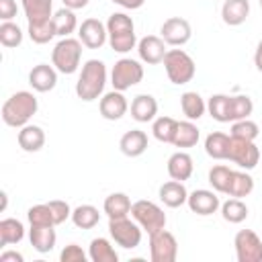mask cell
<instances>
[{
  "label": "cell",
  "mask_w": 262,
  "mask_h": 262,
  "mask_svg": "<svg viewBox=\"0 0 262 262\" xmlns=\"http://www.w3.org/2000/svg\"><path fill=\"white\" fill-rule=\"evenodd\" d=\"M37 111H39L37 96L29 90H18L2 104V121L8 127L20 129L29 125V121L33 119V115H37Z\"/></svg>",
  "instance_id": "cell-1"
},
{
  "label": "cell",
  "mask_w": 262,
  "mask_h": 262,
  "mask_svg": "<svg viewBox=\"0 0 262 262\" xmlns=\"http://www.w3.org/2000/svg\"><path fill=\"white\" fill-rule=\"evenodd\" d=\"M106 84V66L100 59H88L78 76L76 82V94L84 102H92L102 96Z\"/></svg>",
  "instance_id": "cell-2"
},
{
  "label": "cell",
  "mask_w": 262,
  "mask_h": 262,
  "mask_svg": "<svg viewBox=\"0 0 262 262\" xmlns=\"http://www.w3.org/2000/svg\"><path fill=\"white\" fill-rule=\"evenodd\" d=\"M106 33H108V45L117 53H129L137 47L135 37V25L133 18L125 12H113L106 20Z\"/></svg>",
  "instance_id": "cell-3"
},
{
  "label": "cell",
  "mask_w": 262,
  "mask_h": 262,
  "mask_svg": "<svg viewBox=\"0 0 262 262\" xmlns=\"http://www.w3.org/2000/svg\"><path fill=\"white\" fill-rule=\"evenodd\" d=\"M80 59H82V41L74 37H61L51 51L53 68L66 76L74 74L80 68Z\"/></svg>",
  "instance_id": "cell-4"
},
{
  "label": "cell",
  "mask_w": 262,
  "mask_h": 262,
  "mask_svg": "<svg viewBox=\"0 0 262 262\" xmlns=\"http://www.w3.org/2000/svg\"><path fill=\"white\" fill-rule=\"evenodd\" d=\"M162 63H164L168 80L172 84H176V86L188 84L194 78V74H196L194 59L184 49H168V53H166Z\"/></svg>",
  "instance_id": "cell-5"
},
{
  "label": "cell",
  "mask_w": 262,
  "mask_h": 262,
  "mask_svg": "<svg viewBox=\"0 0 262 262\" xmlns=\"http://www.w3.org/2000/svg\"><path fill=\"white\" fill-rule=\"evenodd\" d=\"M131 217L141 225L143 231H147V235L166 227V213L154 201H145V199L135 201L131 205Z\"/></svg>",
  "instance_id": "cell-6"
},
{
  "label": "cell",
  "mask_w": 262,
  "mask_h": 262,
  "mask_svg": "<svg viewBox=\"0 0 262 262\" xmlns=\"http://www.w3.org/2000/svg\"><path fill=\"white\" fill-rule=\"evenodd\" d=\"M143 80V66L137 59L131 57H121L119 61H115L113 70H111V84L115 90H129L131 86L139 84Z\"/></svg>",
  "instance_id": "cell-7"
},
{
  "label": "cell",
  "mask_w": 262,
  "mask_h": 262,
  "mask_svg": "<svg viewBox=\"0 0 262 262\" xmlns=\"http://www.w3.org/2000/svg\"><path fill=\"white\" fill-rule=\"evenodd\" d=\"M108 233L113 242L125 250H133L141 244V225L135 219L121 217V219H108Z\"/></svg>",
  "instance_id": "cell-8"
},
{
  "label": "cell",
  "mask_w": 262,
  "mask_h": 262,
  "mask_svg": "<svg viewBox=\"0 0 262 262\" xmlns=\"http://www.w3.org/2000/svg\"><path fill=\"white\" fill-rule=\"evenodd\" d=\"M233 246L237 262H262V239L254 229H239Z\"/></svg>",
  "instance_id": "cell-9"
},
{
  "label": "cell",
  "mask_w": 262,
  "mask_h": 262,
  "mask_svg": "<svg viewBox=\"0 0 262 262\" xmlns=\"http://www.w3.org/2000/svg\"><path fill=\"white\" fill-rule=\"evenodd\" d=\"M149 258L151 262H174L178 258V242L166 227L149 235Z\"/></svg>",
  "instance_id": "cell-10"
},
{
  "label": "cell",
  "mask_w": 262,
  "mask_h": 262,
  "mask_svg": "<svg viewBox=\"0 0 262 262\" xmlns=\"http://www.w3.org/2000/svg\"><path fill=\"white\" fill-rule=\"evenodd\" d=\"M231 137V135H229ZM227 160L237 164L242 170H254L260 162V149L256 147L254 141H244V139H229V151Z\"/></svg>",
  "instance_id": "cell-11"
},
{
  "label": "cell",
  "mask_w": 262,
  "mask_h": 262,
  "mask_svg": "<svg viewBox=\"0 0 262 262\" xmlns=\"http://www.w3.org/2000/svg\"><path fill=\"white\" fill-rule=\"evenodd\" d=\"M160 37L166 41V45H172V47H182L184 43L190 41L192 37V29H190V23L182 16H170L162 23L160 27Z\"/></svg>",
  "instance_id": "cell-12"
},
{
  "label": "cell",
  "mask_w": 262,
  "mask_h": 262,
  "mask_svg": "<svg viewBox=\"0 0 262 262\" xmlns=\"http://www.w3.org/2000/svg\"><path fill=\"white\" fill-rule=\"evenodd\" d=\"M78 39H80L82 45L88 47V49H100V47L108 41L106 25L100 23L98 18L90 16V18L82 20V25L78 27Z\"/></svg>",
  "instance_id": "cell-13"
},
{
  "label": "cell",
  "mask_w": 262,
  "mask_h": 262,
  "mask_svg": "<svg viewBox=\"0 0 262 262\" xmlns=\"http://www.w3.org/2000/svg\"><path fill=\"white\" fill-rule=\"evenodd\" d=\"M186 205L194 215H201V217L213 215V213H217V209H221V201H219L217 192L207 190V188H196V190L188 192Z\"/></svg>",
  "instance_id": "cell-14"
},
{
  "label": "cell",
  "mask_w": 262,
  "mask_h": 262,
  "mask_svg": "<svg viewBox=\"0 0 262 262\" xmlns=\"http://www.w3.org/2000/svg\"><path fill=\"white\" fill-rule=\"evenodd\" d=\"M137 53H139V59L143 63H149V66H158L164 61L168 49H166V41L158 35H145L137 41Z\"/></svg>",
  "instance_id": "cell-15"
},
{
  "label": "cell",
  "mask_w": 262,
  "mask_h": 262,
  "mask_svg": "<svg viewBox=\"0 0 262 262\" xmlns=\"http://www.w3.org/2000/svg\"><path fill=\"white\" fill-rule=\"evenodd\" d=\"M98 111L102 115V119L106 121H119L127 115L129 111V102L125 98V94L121 90H111L106 94L100 96V102H98Z\"/></svg>",
  "instance_id": "cell-16"
},
{
  "label": "cell",
  "mask_w": 262,
  "mask_h": 262,
  "mask_svg": "<svg viewBox=\"0 0 262 262\" xmlns=\"http://www.w3.org/2000/svg\"><path fill=\"white\" fill-rule=\"evenodd\" d=\"M29 84L35 92H49L57 86V70L53 63H37L29 72Z\"/></svg>",
  "instance_id": "cell-17"
},
{
  "label": "cell",
  "mask_w": 262,
  "mask_h": 262,
  "mask_svg": "<svg viewBox=\"0 0 262 262\" xmlns=\"http://www.w3.org/2000/svg\"><path fill=\"white\" fill-rule=\"evenodd\" d=\"M55 225H31L29 229V239L35 252L39 254H47L55 248L57 242V233L53 229Z\"/></svg>",
  "instance_id": "cell-18"
},
{
  "label": "cell",
  "mask_w": 262,
  "mask_h": 262,
  "mask_svg": "<svg viewBox=\"0 0 262 262\" xmlns=\"http://www.w3.org/2000/svg\"><path fill=\"white\" fill-rule=\"evenodd\" d=\"M166 170H168V176L172 180H188L194 172V164H192V158L190 154L186 151H174L170 158H168V164H166Z\"/></svg>",
  "instance_id": "cell-19"
},
{
  "label": "cell",
  "mask_w": 262,
  "mask_h": 262,
  "mask_svg": "<svg viewBox=\"0 0 262 262\" xmlns=\"http://www.w3.org/2000/svg\"><path fill=\"white\" fill-rule=\"evenodd\" d=\"M119 149L127 158H139L147 149V133L141 129H131L123 133L119 139Z\"/></svg>",
  "instance_id": "cell-20"
},
{
  "label": "cell",
  "mask_w": 262,
  "mask_h": 262,
  "mask_svg": "<svg viewBox=\"0 0 262 262\" xmlns=\"http://www.w3.org/2000/svg\"><path fill=\"white\" fill-rule=\"evenodd\" d=\"M158 196H160V201H162L166 207L178 209V207H182V205L186 203L188 190H186L184 182H180V180H168V182H164V184L160 186Z\"/></svg>",
  "instance_id": "cell-21"
},
{
  "label": "cell",
  "mask_w": 262,
  "mask_h": 262,
  "mask_svg": "<svg viewBox=\"0 0 262 262\" xmlns=\"http://www.w3.org/2000/svg\"><path fill=\"white\" fill-rule=\"evenodd\" d=\"M29 25H41L53 18V0H20Z\"/></svg>",
  "instance_id": "cell-22"
},
{
  "label": "cell",
  "mask_w": 262,
  "mask_h": 262,
  "mask_svg": "<svg viewBox=\"0 0 262 262\" xmlns=\"http://www.w3.org/2000/svg\"><path fill=\"white\" fill-rule=\"evenodd\" d=\"M158 115V100L151 94H137L131 100V117L137 123H149Z\"/></svg>",
  "instance_id": "cell-23"
},
{
  "label": "cell",
  "mask_w": 262,
  "mask_h": 262,
  "mask_svg": "<svg viewBox=\"0 0 262 262\" xmlns=\"http://www.w3.org/2000/svg\"><path fill=\"white\" fill-rule=\"evenodd\" d=\"M16 141L20 145L23 151H29V154H35L39 151L43 145H45V131L39 127V125H25L18 129V135H16Z\"/></svg>",
  "instance_id": "cell-24"
},
{
  "label": "cell",
  "mask_w": 262,
  "mask_h": 262,
  "mask_svg": "<svg viewBox=\"0 0 262 262\" xmlns=\"http://www.w3.org/2000/svg\"><path fill=\"white\" fill-rule=\"evenodd\" d=\"M250 14V2L248 0H225L221 6V18L229 27H239L246 23Z\"/></svg>",
  "instance_id": "cell-25"
},
{
  "label": "cell",
  "mask_w": 262,
  "mask_h": 262,
  "mask_svg": "<svg viewBox=\"0 0 262 262\" xmlns=\"http://www.w3.org/2000/svg\"><path fill=\"white\" fill-rule=\"evenodd\" d=\"M131 205L133 203L125 192H111L102 203V211L108 219H121L131 215Z\"/></svg>",
  "instance_id": "cell-26"
},
{
  "label": "cell",
  "mask_w": 262,
  "mask_h": 262,
  "mask_svg": "<svg viewBox=\"0 0 262 262\" xmlns=\"http://www.w3.org/2000/svg\"><path fill=\"white\" fill-rule=\"evenodd\" d=\"M180 108H182V113H184V117L188 121H199L205 115V111H207V102H205V98L199 92L186 90L180 96Z\"/></svg>",
  "instance_id": "cell-27"
},
{
  "label": "cell",
  "mask_w": 262,
  "mask_h": 262,
  "mask_svg": "<svg viewBox=\"0 0 262 262\" xmlns=\"http://www.w3.org/2000/svg\"><path fill=\"white\" fill-rule=\"evenodd\" d=\"M254 190V178L248 174V170H231V178L227 184V196L233 199H244Z\"/></svg>",
  "instance_id": "cell-28"
},
{
  "label": "cell",
  "mask_w": 262,
  "mask_h": 262,
  "mask_svg": "<svg viewBox=\"0 0 262 262\" xmlns=\"http://www.w3.org/2000/svg\"><path fill=\"white\" fill-rule=\"evenodd\" d=\"M229 135L223 131H211L205 137V151L209 158L213 160H227V151H229Z\"/></svg>",
  "instance_id": "cell-29"
},
{
  "label": "cell",
  "mask_w": 262,
  "mask_h": 262,
  "mask_svg": "<svg viewBox=\"0 0 262 262\" xmlns=\"http://www.w3.org/2000/svg\"><path fill=\"white\" fill-rule=\"evenodd\" d=\"M88 258L92 262H119V254L106 237H94L88 246Z\"/></svg>",
  "instance_id": "cell-30"
},
{
  "label": "cell",
  "mask_w": 262,
  "mask_h": 262,
  "mask_svg": "<svg viewBox=\"0 0 262 262\" xmlns=\"http://www.w3.org/2000/svg\"><path fill=\"white\" fill-rule=\"evenodd\" d=\"M53 27H55V35L57 37H70L80 25L76 18V12L72 8H59L57 12H53Z\"/></svg>",
  "instance_id": "cell-31"
},
{
  "label": "cell",
  "mask_w": 262,
  "mask_h": 262,
  "mask_svg": "<svg viewBox=\"0 0 262 262\" xmlns=\"http://www.w3.org/2000/svg\"><path fill=\"white\" fill-rule=\"evenodd\" d=\"M199 139H201V131L194 125V121H188V119L186 121H178V131H176V137H174L172 145L186 149V147L196 145Z\"/></svg>",
  "instance_id": "cell-32"
},
{
  "label": "cell",
  "mask_w": 262,
  "mask_h": 262,
  "mask_svg": "<svg viewBox=\"0 0 262 262\" xmlns=\"http://www.w3.org/2000/svg\"><path fill=\"white\" fill-rule=\"evenodd\" d=\"M100 221V213L94 205H78L72 211V223L78 229H92Z\"/></svg>",
  "instance_id": "cell-33"
},
{
  "label": "cell",
  "mask_w": 262,
  "mask_h": 262,
  "mask_svg": "<svg viewBox=\"0 0 262 262\" xmlns=\"http://www.w3.org/2000/svg\"><path fill=\"white\" fill-rule=\"evenodd\" d=\"M25 237V225L14 219V217H4L0 221V244L2 246H10V244H18Z\"/></svg>",
  "instance_id": "cell-34"
},
{
  "label": "cell",
  "mask_w": 262,
  "mask_h": 262,
  "mask_svg": "<svg viewBox=\"0 0 262 262\" xmlns=\"http://www.w3.org/2000/svg\"><path fill=\"white\" fill-rule=\"evenodd\" d=\"M176 131H178V121L176 119H172V117H156L154 119L151 133H154V137L158 141H162V143H174Z\"/></svg>",
  "instance_id": "cell-35"
},
{
  "label": "cell",
  "mask_w": 262,
  "mask_h": 262,
  "mask_svg": "<svg viewBox=\"0 0 262 262\" xmlns=\"http://www.w3.org/2000/svg\"><path fill=\"white\" fill-rule=\"evenodd\" d=\"M221 217L227 221V223H233V225H237V223H242V221H246V217H248V205L242 201V199H229V201H225L223 205H221Z\"/></svg>",
  "instance_id": "cell-36"
},
{
  "label": "cell",
  "mask_w": 262,
  "mask_h": 262,
  "mask_svg": "<svg viewBox=\"0 0 262 262\" xmlns=\"http://www.w3.org/2000/svg\"><path fill=\"white\" fill-rule=\"evenodd\" d=\"M209 115L219 123H231L229 119V94H213L207 100Z\"/></svg>",
  "instance_id": "cell-37"
},
{
  "label": "cell",
  "mask_w": 262,
  "mask_h": 262,
  "mask_svg": "<svg viewBox=\"0 0 262 262\" xmlns=\"http://www.w3.org/2000/svg\"><path fill=\"white\" fill-rule=\"evenodd\" d=\"M254 111V102L248 94H235L231 96L229 94V119L231 123L233 121H239V119H248Z\"/></svg>",
  "instance_id": "cell-38"
},
{
  "label": "cell",
  "mask_w": 262,
  "mask_h": 262,
  "mask_svg": "<svg viewBox=\"0 0 262 262\" xmlns=\"http://www.w3.org/2000/svg\"><path fill=\"white\" fill-rule=\"evenodd\" d=\"M0 43L6 49H14L23 43V29L12 20H2L0 25Z\"/></svg>",
  "instance_id": "cell-39"
},
{
  "label": "cell",
  "mask_w": 262,
  "mask_h": 262,
  "mask_svg": "<svg viewBox=\"0 0 262 262\" xmlns=\"http://www.w3.org/2000/svg\"><path fill=\"white\" fill-rule=\"evenodd\" d=\"M231 178V168L225 164H217L209 170V184L213 186L215 192H227V184Z\"/></svg>",
  "instance_id": "cell-40"
},
{
  "label": "cell",
  "mask_w": 262,
  "mask_h": 262,
  "mask_svg": "<svg viewBox=\"0 0 262 262\" xmlns=\"http://www.w3.org/2000/svg\"><path fill=\"white\" fill-rule=\"evenodd\" d=\"M260 133V127L250 121V119H239V121H233L231 123V137L235 139H244V141H254Z\"/></svg>",
  "instance_id": "cell-41"
},
{
  "label": "cell",
  "mask_w": 262,
  "mask_h": 262,
  "mask_svg": "<svg viewBox=\"0 0 262 262\" xmlns=\"http://www.w3.org/2000/svg\"><path fill=\"white\" fill-rule=\"evenodd\" d=\"M27 33H29L31 41L37 43V45H45V43H49L53 37H57V35H55V27H53V18L47 20V23H41V25H29Z\"/></svg>",
  "instance_id": "cell-42"
},
{
  "label": "cell",
  "mask_w": 262,
  "mask_h": 262,
  "mask_svg": "<svg viewBox=\"0 0 262 262\" xmlns=\"http://www.w3.org/2000/svg\"><path fill=\"white\" fill-rule=\"evenodd\" d=\"M27 219H29V225H55V221H53V213H51V209H49L47 203L29 207V211H27Z\"/></svg>",
  "instance_id": "cell-43"
},
{
  "label": "cell",
  "mask_w": 262,
  "mask_h": 262,
  "mask_svg": "<svg viewBox=\"0 0 262 262\" xmlns=\"http://www.w3.org/2000/svg\"><path fill=\"white\" fill-rule=\"evenodd\" d=\"M47 205H49V209H51V213H53V221H55V225H61L63 221L72 219V211H74V209H72L66 201H61V199H53V201H49Z\"/></svg>",
  "instance_id": "cell-44"
},
{
  "label": "cell",
  "mask_w": 262,
  "mask_h": 262,
  "mask_svg": "<svg viewBox=\"0 0 262 262\" xmlns=\"http://www.w3.org/2000/svg\"><path fill=\"white\" fill-rule=\"evenodd\" d=\"M86 252L78 246V244H68L63 250H61V254H59V260L61 262H86Z\"/></svg>",
  "instance_id": "cell-45"
},
{
  "label": "cell",
  "mask_w": 262,
  "mask_h": 262,
  "mask_svg": "<svg viewBox=\"0 0 262 262\" xmlns=\"http://www.w3.org/2000/svg\"><path fill=\"white\" fill-rule=\"evenodd\" d=\"M18 12L16 0H0V18L2 20H12Z\"/></svg>",
  "instance_id": "cell-46"
},
{
  "label": "cell",
  "mask_w": 262,
  "mask_h": 262,
  "mask_svg": "<svg viewBox=\"0 0 262 262\" xmlns=\"http://www.w3.org/2000/svg\"><path fill=\"white\" fill-rule=\"evenodd\" d=\"M111 2L121 6V8H125V10H137V8H141L145 4V0H111Z\"/></svg>",
  "instance_id": "cell-47"
},
{
  "label": "cell",
  "mask_w": 262,
  "mask_h": 262,
  "mask_svg": "<svg viewBox=\"0 0 262 262\" xmlns=\"http://www.w3.org/2000/svg\"><path fill=\"white\" fill-rule=\"evenodd\" d=\"M23 254L20 252H14V250H6L0 254V262H23Z\"/></svg>",
  "instance_id": "cell-48"
},
{
  "label": "cell",
  "mask_w": 262,
  "mask_h": 262,
  "mask_svg": "<svg viewBox=\"0 0 262 262\" xmlns=\"http://www.w3.org/2000/svg\"><path fill=\"white\" fill-rule=\"evenodd\" d=\"M66 8H72V10H80V8H86L90 0H61Z\"/></svg>",
  "instance_id": "cell-49"
},
{
  "label": "cell",
  "mask_w": 262,
  "mask_h": 262,
  "mask_svg": "<svg viewBox=\"0 0 262 262\" xmlns=\"http://www.w3.org/2000/svg\"><path fill=\"white\" fill-rule=\"evenodd\" d=\"M254 66L262 74V39H260V43L256 45V51H254Z\"/></svg>",
  "instance_id": "cell-50"
},
{
  "label": "cell",
  "mask_w": 262,
  "mask_h": 262,
  "mask_svg": "<svg viewBox=\"0 0 262 262\" xmlns=\"http://www.w3.org/2000/svg\"><path fill=\"white\" fill-rule=\"evenodd\" d=\"M6 203H8V194H6V192H2V211L6 209Z\"/></svg>",
  "instance_id": "cell-51"
},
{
  "label": "cell",
  "mask_w": 262,
  "mask_h": 262,
  "mask_svg": "<svg viewBox=\"0 0 262 262\" xmlns=\"http://www.w3.org/2000/svg\"><path fill=\"white\" fill-rule=\"evenodd\" d=\"M260 8H262V0H260Z\"/></svg>",
  "instance_id": "cell-52"
}]
</instances>
